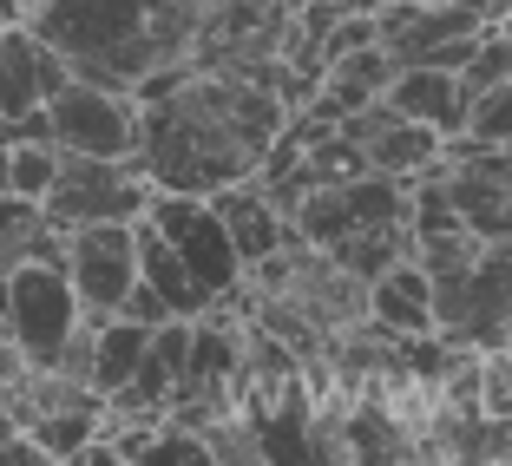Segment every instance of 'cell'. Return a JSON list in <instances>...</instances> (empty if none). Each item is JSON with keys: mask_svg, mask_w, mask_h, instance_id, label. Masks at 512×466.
<instances>
[{"mask_svg": "<svg viewBox=\"0 0 512 466\" xmlns=\"http://www.w3.org/2000/svg\"><path fill=\"white\" fill-rule=\"evenodd\" d=\"M453 7H467V14H473V20H480V27H493V20H499V14H506L512 0H453Z\"/></svg>", "mask_w": 512, "mask_h": 466, "instance_id": "ffe728a7", "label": "cell"}, {"mask_svg": "<svg viewBox=\"0 0 512 466\" xmlns=\"http://www.w3.org/2000/svg\"><path fill=\"white\" fill-rule=\"evenodd\" d=\"M473 407L486 421H512V342H486L473 368Z\"/></svg>", "mask_w": 512, "mask_h": 466, "instance_id": "2e32d148", "label": "cell"}, {"mask_svg": "<svg viewBox=\"0 0 512 466\" xmlns=\"http://www.w3.org/2000/svg\"><path fill=\"white\" fill-rule=\"evenodd\" d=\"M46 132L60 151H86V158H138V99L92 79H66L46 99Z\"/></svg>", "mask_w": 512, "mask_h": 466, "instance_id": "8992f818", "label": "cell"}, {"mask_svg": "<svg viewBox=\"0 0 512 466\" xmlns=\"http://www.w3.org/2000/svg\"><path fill=\"white\" fill-rule=\"evenodd\" d=\"M60 270L73 283L86 316H112L125 302V289L138 283V243L132 224H73L60 250Z\"/></svg>", "mask_w": 512, "mask_h": 466, "instance_id": "52a82bcc", "label": "cell"}, {"mask_svg": "<svg viewBox=\"0 0 512 466\" xmlns=\"http://www.w3.org/2000/svg\"><path fill=\"white\" fill-rule=\"evenodd\" d=\"M132 243H138V283L158 289V302H165L171 316H204L211 302H204V289L191 283V270H184V256L171 250L158 230L145 224V217H132Z\"/></svg>", "mask_w": 512, "mask_h": 466, "instance_id": "7c38bea8", "label": "cell"}, {"mask_svg": "<svg viewBox=\"0 0 512 466\" xmlns=\"http://www.w3.org/2000/svg\"><path fill=\"white\" fill-rule=\"evenodd\" d=\"M145 342H151L145 322H132V316H99V322H92L86 388L99 394V401H106V394H119L125 381H132V368H138V355H145Z\"/></svg>", "mask_w": 512, "mask_h": 466, "instance_id": "5bb4252c", "label": "cell"}, {"mask_svg": "<svg viewBox=\"0 0 512 466\" xmlns=\"http://www.w3.org/2000/svg\"><path fill=\"white\" fill-rule=\"evenodd\" d=\"M60 250H66V230L40 211V197H20V191L0 197V270H14V263H60Z\"/></svg>", "mask_w": 512, "mask_h": 466, "instance_id": "4fadbf2b", "label": "cell"}, {"mask_svg": "<svg viewBox=\"0 0 512 466\" xmlns=\"http://www.w3.org/2000/svg\"><path fill=\"white\" fill-rule=\"evenodd\" d=\"M467 132L486 138V145H506L512 138V73L499 79V86L473 92V112H467Z\"/></svg>", "mask_w": 512, "mask_h": 466, "instance_id": "d6986e66", "label": "cell"}, {"mask_svg": "<svg viewBox=\"0 0 512 466\" xmlns=\"http://www.w3.org/2000/svg\"><path fill=\"white\" fill-rule=\"evenodd\" d=\"M138 165L158 191L211 197L224 184L256 178L270 138L289 125V99L263 92L256 79L184 66L171 86L138 99Z\"/></svg>", "mask_w": 512, "mask_h": 466, "instance_id": "6da1fadb", "label": "cell"}, {"mask_svg": "<svg viewBox=\"0 0 512 466\" xmlns=\"http://www.w3.org/2000/svg\"><path fill=\"white\" fill-rule=\"evenodd\" d=\"M322 73L381 99V92H388V79H394V60H388V46H381V40H368V46H348V53H329V60H322Z\"/></svg>", "mask_w": 512, "mask_h": 466, "instance_id": "e0dca14e", "label": "cell"}, {"mask_svg": "<svg viewBox=\"0 0 512 466\" xmlns=\"http://www.w3.org/2000/svg\"><path fill=\"white\" fill-rule=\"evenodd\" d=\"M493 27H499V33H506V40H512V7H506V14H499V20H493Z\"/></svg>", "mask_w": 512, "mask_h": 466, "instance_id": "44dd1931", "label": "cell"}, {"mask_svg": "<svg viewBox=\"0 0 512 466\" xmlns=\"http://www.w3.org/2000/svg\"><path fill=\"white\" fill-rule=\"evenodd\" d=\"M66 79H73L66 60L27 27V20H0V125L40 112Z\"/></svg>", "mask_w": 512, "mask_h": 466, "instance_id": "ba28073f", "label": "cell"}, {"mask_svg": "<svg viewBox=\"0 0 512 466\" xmlns=\"http://www.w3.org/2000/svg\"><path fill=\"white\" fill-rule=\"evenodd\" d=\"M145 224L184 256V270H191L197 289H204V302H224L230 289L243 283V256H237V243H230V230H224V217H217L211 197L158 191V184H151V197H145Z\"/></svg>", "mask_w": 512, "mask_h": 466, "instance_id": "277c9868", "label": "cell"}, {"mask_svg": "<svg viewBox=\"0 0 512 466\" xmlns=\"http://www.w3.org/2000/svg\"><path fill=\"white\" fill-rule=\"evenodd\" d=\"M27 27L73 79L138 92L151 73L184 66L211 27V0H33Z\"/></svg>", "mask_w": 512, "mask_h": 466, "instance_id": "7a4b0ae2", "label": "cell"}, {"mask_svg": "<svg viewBox=\"0 0 512 466\" xmlns=\"http://www.w3.org/2000/svg\"><path fill=\"white\" fill-rule=\"evenodd\" d=\"M151 178L138 158H86V151H60V171L46 184L40 211L60 230L73 224H132L145 217Z\"/></svg>", "mask_w": 512, "mask_h": 466, "instance_id": "3957f363", "label": "cell"}, {"mask_svg": "<svg viewBox=\"0 0 512 466\" xmlns=\"http://www.w3.org/2000/svg\"><path fill=\"white\" fill-rule=\"evenodd\" d=\"M362 309L381 335L394 342H414V335L434 329V276L421 270V256H394L381 276L362 283Z\"/></svg>", "mask_w": 512, "mask_h": 466, "instance_id": "9c48e42d", "label": "cell"}, {"mask_svg": "<svg viewBox=\"0 0 512 466\" xmlns=\"http://www.w3.org/2000/svg\"><path fill=\"white\" fill-rule=\"evenodd\" d=\"M381 99H388L394 119L434 125L440 138H460L467 132V112H473V92L460 86V73H447V66H394Z\"/></svg>", "mask_w": 512, "mask_h": 466, "instance_id": "30bf717a", "label": "cell"}, {"mask_svg": "<svg viewBox=\"0 0 512 466\" xmlns=\"http://www.w3.org/2000/svg\"><path fill=\"white\" fill-rule=\"evenodd\" d=\"M79 296L73 283H66L60 263H14L7 270V335H14V348L33 361V368H53L66 348V335L79 329Z\"/></svg>", "mask_w": 512, "mask_h": 466, "instance_id": "5b68a950", "label": "cell"}, {"mask_svg": "<svg viewBox=\"0 0 512 466\" xmlns=\"http://www.w3.org/2000/svg\"><path fill=\"white\" fill-rule=\"evenodd\" d=\"M53 171H60V145H53V138H20V145H7V191L46 197Z\"/></svg>", "mask_w": 512, "mask_h": 466, "instance_id": "ac0fdd59", "label": "cell"}, {"mask_svg": "<svg viewBox=\"0 0 512 466\" xmlns=\"http://www.w3.org/2000/svg\"><path fill=\"white\" fill-rule=\"evenodd\" d=\"M211 204H217V217H224V230H230V243H237V256H243V270H256L263 256H276V250H289V217H283V204H276L270 191L256 178H243V184H224V191H211Z\"/></svg>", "mask_w": 512, "mask_h": 466, "instance_id": "8fae6325", "label": "cell"}, {"mask_svg": "<svg viewBox=\"0 0 512 466\" xmlns=\"http://www.w3.org/2000/svg\"><path fill=\"white\" fill-rule=\"evenodd\" d=\"M362 151H368V171H388V178L414 184L440 165V132L434 125H414V119H388Z\"/></svg>", "mask_w": 512, "mask_h": 466, "instance_id": "9a60e30c", "label": "cell"}]
</instances>
